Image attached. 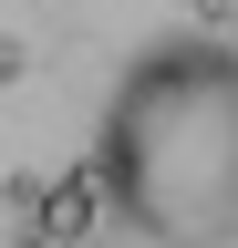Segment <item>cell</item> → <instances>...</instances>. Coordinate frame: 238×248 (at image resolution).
Wrapping results in <instances>:
<instances>
[{"label":"cell","instance_id":"cell-1","mask_svg":"<svg viewBox=\"0 0 238 248\" xmlns=\"http://www.w3.org/2000/svg\"><path fill=\"white\" fill-rule=\"evenodd\" d=\"M94 176L145 248H238V52L207 31L135 52Z\"/></svg>","mask_w":238,"mask_h":248},{"label":"cell","instance_id":"cell-2","mask_svg":"<svg viewBox=\"0 0 238 248\" xmlns=\"http://www.w3.org/2000/svg\"><path fill=\"white\" fill-rule=\"evenodd\" d=\"M94 197H104V176H63L52 207H42V238H83L94 228Z\"/></svg>","mask_w":238,"mask_h":248}]
</instances>
